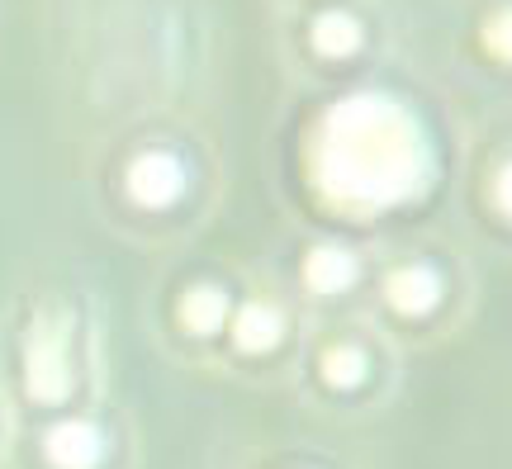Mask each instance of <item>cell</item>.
Masks as SVG:
<instances>
[{"label": "cell", "instance_id": "30bf717a", "mask_svg": "<svg viewBox=\"0 0 512 469\" xmlns=\"http://www.w3.org/2000/svg\"><path fill=\"white\" fill-rule=\"evenodd\" d=\"M503 29H508V15H494V24H489V48H494L498 57H503Z\"/></svg>", "mask_w": 512, "mask_h": 469}, {"label": "cell", "instance_id": "8992f818", "mask_svg": "<svg viewBox=\"0 0 512 469\" xmlns=\"http://www.w3.org/2000/svg\"><path fill=\"white\" fill-rule=\"evenodd\" d=\"M280 337V313L271 304H242L233 318V342L242 351H271Z\"/></svg>", "mask_w": 512, "mask_h": 469}, {"label": "cell", "instance_id": "5b68a950", "mask_svg": "<svg viewBox=\"0 0 512 469\" xmlns=\"http://www.w3.org/2000/svg\"><path fill=\"white\" fill-rule=\"evenodd\" d=\"M384 299L399 308V313H427L437 299V275L427 266H403L384 280Z\"/></svg>", "mask_w": 512, "mask_h": 469}, {"label": "cell", "instance_id": "9c48e42d", "mask_svg": "<svg viewBox=\"0 0 512 469\" xmlns=\"http://www.w3.org/2000/svg\"><path fill=\"white\" fill-rule=\"evenodd\" d=\"M323 375L332 384H356V379H366V356L356 346H332L323 351Z\"/></svg>", "mask_w": 512, "mask_h": 469}, {"label": "cell", "instance_id": "52a82bcc", "mask_svg": "<svg viewBox=\"0 0 512 469\" xmlns=\"http://www.w3.org/2000/svg\"><path fill=\"white\" fill-rule=\"evenodd\" d=\"M223 318H228V299H223V289H214V285L185 289V299H181V323L190 327V332H219Z\"/></svg>", "mask_w": 512, "mask_h": 469}, {"label": "cell", "instance_id": "8fae6325", "mask_svg": "<svg viewBox=\"0 0 512 469\" xmlns=\"http://www.w3.org/2000/svg\"><path fill=\"white\" fill-rule=\"evenodd\" d=\"M503 185H508V171L498 166V176H494V204L498 209H508V190H503Z\"/></svg>", "mask_w": 512, "mask_h": 469}, {"label": "cell", "instance_id": "7a4b0ae2", "mask_svg": "<svg viewBox=\"0 0 512 469\" xmlns=\"http://www.w3.org/2000/svg\"><path fill=\"white\" fill-rule=\"evenodd\" d=\"M185 190V166L171 152H143L128 166V195L143 209H166L171 199Z\"/></svg>", "mask_w": 512, "mask_h": 469}, {"label": "cell", "instance_id": "6da1fadb", "mask_svg": "<svg viewBox=\"0 0 512 469\" xmlns=\"http://www.w3.org/2000/svg\"><path fill=\"white\" fill-rule=\"evenodd\" d=\"M24 389L38 403H57L72 389V361H67V323L57 318H34L24 337Z\"/></svg>", "mask_w": 512, "mask_h": 469}, {"label": "cell", "instance_id": "277c9868", "mask_svg": "<svg viewBox=\"0 0 512 469\" xmlns=\"http://www.w3.org/2000/svg\"><path fill=\"white\" fill-rule=\"evenodd\" d=\"M351 275H356V261H351L347 247L323 242V247H309V256H304V285L313 294H337V289L351 285Z\"/></svg>", "mask_w": 512, "mask_h": 469}, {"label": "cell", "instance_id": "ba28073f", "mask_svg": "<svg viewBox=\"0 0 512 469\" xmlns=\"http://www.w3.org/2000/svg\"><path fill=\"white\" fill-rule=\"evenodd\" d=\"M313 43H318L323 57H347L361 43V24L351 15H342V10H328V15H318V24H313Z\"/></svg>", "mask_w": 512, "mask_h": 469}, {"label": "cell", "instance_id": "3957f363", "mask_svg": "<svg viewBox=\"0 0 512 469\" xmlns=\"http://www.w3.org/2000/svg\"><path fill=\"white\" fill-rule=\"evenodd\" d=\"M43 451L57 469H95V460L105 455V441L86 417H67L43 432Z\"/></svg>", "mask_w": 512, "mask_h": 469}]
</instances>
